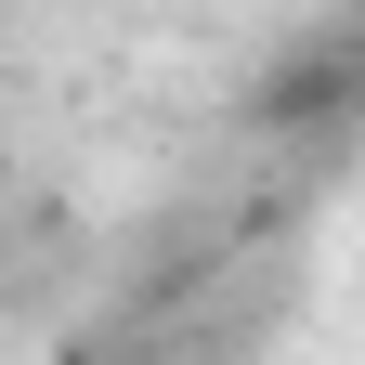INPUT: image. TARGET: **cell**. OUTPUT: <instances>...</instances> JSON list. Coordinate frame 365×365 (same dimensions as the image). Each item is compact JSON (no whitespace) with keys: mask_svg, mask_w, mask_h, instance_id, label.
Instances as JSON below:
<instances>
[]
</instances>
